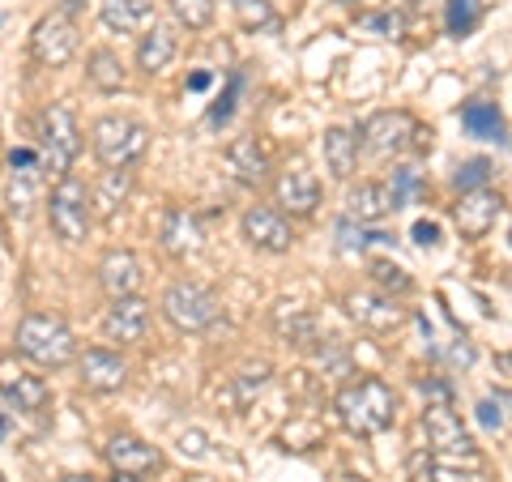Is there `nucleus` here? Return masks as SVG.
Instances as JSON below:
<instances>
[{
	"instance_id": "nucleus-1",
	"label": "nucleus",
	"mask_w": 512,
	"mask_h": 482,
	"mask_svg": "<svg viewBox=\"0 0 512 482\" xmlns=\"http://www.w3.org/2000/svg\"><path fill=\"white\" fill-rule=\"evenodd\" d=\"M333 406H338L342 427L355 431V436H380V431H389L397 419V397H393L389 384L376 380V376L346 384Z\"/></svg>"
},
{
	"instance_id": "nucleus-2",
	"label": "nucleus",
	"mask_w": 512,
	"mask_h": 482,
	"mask_svg": "<svg viewBox=\"0 0 512 482\" xmlns=\"http://www.w3.org/2000/svg\"><path fill=\"white\" fill-rule=\"evenodd\" d=\"M13 346H18V355L39 363V367H69L77 359V337L73 329L64 325L60 316H47V312H30L22 316L18 333H13Z\"/></svg>"
},
{
	"instance_id": "nucleus-3",
	"label": "nucleus",
	"mask_w": 512,
	"mask_h": 482,
	"mask_svg": "<svg viewBox=\"0 0 512 482\" xmlns=\"http://www.w3.org/2000/svg\"><path fill=\"white\" fill-rule=\"evenodd\" d=\"M90 141H94V154H99L103 167H133L150 150V128L141 120H128V116H103L94 124Z\"/></svg>"
},
{
	"instance_id": "nucleus-4",
	"label": "nucleus",
	"mask_w": 512,
	"mask_h": 482,
	"mask_svg": "<svg viewBox=\"0 0 512 482\" xmlns=\"http://www.w3.org/2000/svg\"><path fill=\"white\" fill-rule=\"evenodd\" d=\"M47 218H52V231L64 239V244H82L90 235L94 201L77 175H60V184L52 188V201H47Z\"/></svg>"
},
{
	"instance_id": "nucleus-5",
	"label": "nucleus",
	"mask_w": 512,
	"mask_h": 482,
	"mask_svg": "<svg viewBox=\"0 0 512 482\" xmlns=\"http://www.w3.org/2000/svg\"><path fill=\"white\" fill-rule=\"evenodd\" d=\"M39 146H43V171L69 175L77 154H82V133H77V120L64 103H52L39 116Z\"/></svg>"
},
{
	"instance_id": "nucleus-6",
	"label": "nucleus",
	"mask_w": 512,
	"mask_h": 482,
	"mask_svg": "<svg viewBox=\"0 0 512 482\" xmlns=\"http://www.w3.org/2000/svg\"><path fill=\"white\" fill-rule=\"evenodd\" d=\"M363 146L372 154H380V158H397V154L423 150L427 133L419 128V120H414L410 111H376V116L363 124Z\"/></svg>"
},
{
	"instance_id": "nucleus-7",
	"label": "nucleus",
	"mask_w": 512,
	"mask_h": 482,
	"mask_svg": "<svg viewBox=\"0 0 512 482\" xmlns=\"http://www.w3.org/2000/svg\"><path fill=\"white\" fill-rule=\"evenodd\" d=\"M163 316L180 333H205L218 320V299L197 282H175L163 295Z\"/></svg>"
},
{
	"instance_id": "nucleus-8",
	"label": "nucleus",
	"mask_w": 512,
	"mask_h": 482,
	"mask_svg": "<svg viewBox=\"0 0 512 482\" xmlns=\"http://www.w3.org/2000/svg\"><path fill=\"white\" fill-rule=\"evenodd\" d=\"M423 436H427L436 457H448V461L470 457L474 461V440L453 414V401H431V406L423 410Z\"/></svg>"
},
{
	"instance_id": "nucleus-9",
	"label": "nucleus",
	"mask_w": 512,
	"mask_h": 482,
	"mask_svg": "<svg viewBox=\"0 0 512 482\" xmlns=\"http://www.w3.org/2000/svg\"><path fill=\"white\" fill-rule=\"evenodd\" d=\"M77 52V26L73 18H64V13H47V18L35 22L30 30V56L47 69H64V64L73 60Z\"/></svg>"
},
{
	"instance_id": "nucleus-10",
	"label": "nucleus",
	"mask_w": 512,
	"mask_h": 482,
	"mask_svg": "<svg viewBox=\"0 0 512 482\" xmlns=\"http://www.w3.org/2000/svg\"><path fill=\"white\" fill-rule=\"evenodd\" d=\"M504 214V197L495 188H470V192H461V201H457V231L466 235V239H483L495 222H500Z\"/></svg>"
},
{
	"instance_id": "nucleus-11",
	"label": "nucleus",
	"mask_w": 512,
	"mask_h": 482,
	"mask_svg": "<svg viewBox=\"0 0 512 482\" xmlns=\"http://www.w3.org/2000/svg\"><path fill=\"white\" fill-rule=\"evenodd\" d=\"M150 329V303L137 299V295H124V299H111V308L103 316V333L107 342H120V346H133L141 342Z\"/></svg>"
},
{
	"instance_id": "nucleus-12",
	"label": "nucleus",
	"mask_w": 512,
	"mask_h": 482,
	"mask_svg": "<svg viewBox=\"0 0 512 482\" xmlns=\"http://www.w3.org/2000/svg\"><path fill=\"white\" fill-rule=\"evenodd\" d=\"M107 461H111V470L124 474V478H146V474H154L158 465H163V453H158L154 444H146L141 436L120 431V436L107 440Z\"/></svg>"
},
{
	"instance_id": "nucleus-13",
	"label": "nucleus",
	"mask_w": 512,
	"mask_h": 482,
	"mask_svg": "<svg viewBox=\"0 0 512 482\" xmlns=\"http://www.w3.org/2000/svg\"><path fill=\"white\" fill-rule=\"evenodd\" d=\"M244 239L252 248H261V252H286L295 244V231L278 210H269V205H252V210L244 214Z\"/></svg>"
},
{
	"instance_id": "nucleus-14",
	"label": "nucleus",
	"mask_w": 512,
	"mask_h": 482,
	"mask_svg": "<svg viewBox=\"0 0 512 482\" xmlns=\"http://www.w3.org/2000/svg\"><path fill=\"white\" fill-rule=\"evenodd\" d=\"M278 205L286 214H295V218H308L316 214V205H320V184H316V175L295 163L291 171H282L278 175Z\"/></svg>"
},
{
	"instance_id": "nucleus-15",
	"label": "nucleus",
	"mask_w": 512,
	"mask_h": 482,
	"mask_svg": "<svg viewBox=\"0 0 512 482\" xmlns=\"http://www.w3.org/2000/svg\"><path fill=\"white\" fill-rule=\"evenodd\" d=\"M141 282H146V273H141V261L128 248L120 252H107L103 265H99V286L111 295V299H124V295H137Z\"/></svg>"
},
{
	"instance_id": "nucleus-16",
	"label": "nucleus",
	"mask_w": 512,
	"mask_h": 482,
	"mask_svg": "<svg viewBox=\"0 0 512 482\" xmlns=\"http://www.w3.org/2000/svg\"><path fill=\"white\" fill-rule=\"evenodd\" d=\"M227 171L235 175L244 188H261L269 180V154L256 137H239L227 146Z\"/></svg>"
},
{
	"instance_id": "nucleus-17",
	"label": "nucleus",
	"mask_w": 512,
	"mask_h": 482,
	"mask_svg": "<svg viewBox=\"0 0 512 482\" xmlns=\"http://www.w3.org/2000/svg\"><path fill=\"white\" fill-rule=\"evenodd\" d=\"M128 380V367L120 355H111V350H86L82 355V384L90 393H120Z\"/></svg>"
},
{
	"instance_id": "nucleus-18",
	"label": "nucleus",
	"mask_w": 512,
	"mask_h": 482,
	"mask_svg": "<svg viewBox=\"0 0 512 482\" xmlns=\"http://www.w3.org/2000/svg\"><path fill=\"white\" fill-rule=\"evenodd\" d=\"M346 308L367 333H393L406 320V312L393 303V295H350Z\"/></svg>"
},
{
	"instance_id": "nucleus-19",
	"label": "nucleus",
	"mask_w": 512,
	"mask_h": 482,
	"mask_svg": "<svg viewBox=\"0 0 512 482\" xmlns=\"http://www.w3.org/2000/svg\"><path fill=\"white\" fill-rule=\"evenodd\" d=\"M0 393H5V410H18V414H43L47 401H52V389L39 376H26V372H9L0 380Z\"/></svg>"
},
{
	"instance_id": "nucleus-20",
	"label": "nucleus",
	"mask_w": 512,
	"mask_h": 482,
	"mask_svg": "<svg viewBox=\"0 0 512 482\" xmlns=\"http://www.w3.org/2000/svg\"><path fill=\"white\" fill-rule=\"evenodd\" d=\"M393 188L389 184H359L355 192L346 197V214L355 222H380L384 214H393Z\"/></svg>"
},
{
	"instance_id": "nucleus-21",
	"label": "nucleus",
	"mask_w": 512,
	"mask_h": 482,
	"mask_svg": "<svg viewBox=\"0 0 512 482\" xmlns=\"http://www.w3.org/2000/svg\"><path fill=\"white\" fill-rule=\"evenodd\" d=\"M163 248L171 256H192L201 248V222L188 210H167L163 218Z\"/></svg>"
},
{
	"instance_id": "nucleus-22",
	"label": "nucleus",
	"mask_w": 512,
	"mask_h": 482,
	"mask_svg": "<svg viewBox=\"0 0 512 482\" xmlns=\"http://www.w3.org/2000/svg\"><path fill=\"white\" fill-rule=\"evenodd\" d=\"M359 163V137L350 128H329L325 133V167L333 180H350V171Z\"/></svg>"
},
{
	"instance_id": "nucleus-23",
	"label": "nucleus",
	"mask_w": 512,
	"mask_h": 482,
	"mask_svg": "<svg viewBox=\"0 0 512 482\" xmlns=\"http://www.w3.org/2000/svg\"><path fill=\"white\" fill-rule=\"evenodd\" d=\"M175 60V35L167 26H150L146 35H141V47H137V64H141V73H163L167 64Z\"/></svg>"
},
{
	"instance_id": "nucleus-24",
	"label": "nucleus",
	"mask_w": 512,
	"mask_h": 482,
	"mask_svg": "<svg viewBox=\"0 0 512 482\" xmlns=\"http://www.w3.org/2000/svg\"><path fill=\"white\" fill-rule=\"evenodd\" d=\"M99 13H103V26L116 30V35H137V30L150 22L146 0H103Z\"/></svg>"
},
{
	"instance_id": "nucleus-25",
	"label": "nucleus",
	"mask_w": 512,
	"mask_h": 482,
	"mask_svg": "<svg viewBox=\"0 0 512 482\" xmlns=\"http://www.w3.org/2000/svg\"><path fill=\"white\" fill-rule=\"evenodd\" d=\"M128 192H133V171L128 167H107V175L99 180V188H94V205H99L103 218H116V210L128 201Z\"/></svg>"
},
{
	"instance_id": "nucleus-26",
	"label": "nucleus",
	"mask_w": 512,
	"mask_h": 482,
	"mask_svg": "<svg viewBox=\"0 0 512 482\" xmlns=\"http://www.w3.org/2000/svg\"><path fill=\"white\" fill-rule=\"evenodd\" d=\"M461 124H466L470 137H483V141H508L504 137V116L495 103H466L461 111Z\"/></svg>"
},
{
	"instance_id": "nucleus-27",
	"label": "nucleus",
	"mask_w": 512,
	"mask_h": 482,
	"mask_svg": "<svg viewBox=\"0 0 512 482\" xmlns=\"http://www.w3.org/2000/svg\"><path fill=\"white\" fill-rule=\"evenodd\" d=\"M90 86H99V90H124V64L116 52H94L90 56Z\"/></svg>"
},
{
	"instance_id": "nucleus-28",
	"label": "nucleus",
	"mask_w": 512,
	"mask_h": 482,
	"mask_svg": "<svg viewBox=\"0 0 512 482\" xmlns=\"http://www.w3.org/2000/svg\"><path fill=\"white\" fill-rule=\"evenodd\" d=\"M414 482H474V474H466L448 457H431V461L419 457L414 461Z\"/></svg>"
},
{
	"instance_id": "nucleus-29",
	"label": "nucleus",
	"mask_w": 512,
	"mask_h": 482,
	"mask_svg": "<svg viewBox=\"0 0 512 482\" xmlns=\"http://www.w3.org/2000/svg\"><path fill=\"white\" fill-rule=\"evenodd\" d=\"M35 192H39V171L35 175H13L9 171V197H5L9 214L13 218H26L30 205H35Z\"/></svg>"
},
{
	"instance_id": "nucleus-30",
	"label": "nucleus",
	"mask_w": 512,
	"mask_h": 482,
	"mask_svg": "<svg viewBox=\"0 0 512 482\" xmlns=\"http://www.w3.org/2000/svg\"><path fill=\"white\" fill-rule=\"evenodd\" d=\"M235 5V18L244 30H278V18L269 9V0H231Z\"/></svg>"
},
{
	"instance_id": "nucleus-31",
	"label": "nucleus",
	"mask_w": 512,
	"mask_h": 482,
	"mask_svg": "<svg viewBox=\"0 0 512 482\" xmlns=\"http://www.w3.org/2000/svg\"><path fill=\"white\" fill-rule=\"evenodd\" d=\"M171 13H175V22L180 26L205 30L214 22V0H171Z\"/></svg>"
},
{
	"instance_id": "nucleus-32",
	"label": "nucleus",
	"mask_w": 512,
	"mask_h": 482,
	"mask_svg": "<svg viewBox=\"0 0 512 482\" xmlns=\"http://www.w3.org/2000/svg\"><path fill=\"white\" fill-rule=\"evenodd\" d=\"M478 18H483V0H448V30L457 39H466L478 26Z\"/></svg>"
},
{
	"instance_id": "nucleus-33",
	"label": "nucleus",
	"mask_w": 512,
	"mask_h": 482,
	"mask_svg": "<svg viewBox=\"0 0 512 482\" xmlns=\"http://www.w3.org/2000/svg\"><path fill=\"white\" fill-rule=\"evenodd\" d=\"M372 282L384 286V291H393V295H406L410 291V273L402 265H393V261H372Z\"/></svg>"
},
{
	"instance_id": "nucleus-34",
	"label": "nucleus",
	"mask_w": 512,
	"mask_h": 482,
	"mask_svg": "<svg viewBox=\"0 0 512 482\" xmlns=\"http://www.w3.org/2000/svg\"><path fill=\"white\" fill-rule=\"evenodd\" d=\"M265 380H269V363H256V367H248V372H239L235 376V406H248L252 401V393H261L265 389Z\"/></svg>"
},
{
	"instance_id": "nucleus-35",
	"label": "nucleus",
	"mask_w": 512,
	"mask_h": 482,
	"mask_svg": "<svg viewBox=\"0 0 512 482\" xmlns=\"http://www.w3.org/2000/svg\"><path fill=\"white\" fill-rule=\"evenodd\" d=\"M487 180H491V163H487V158H470V163H461L457 175H453V184H457L461 192L487 188Z\"/></svg>"
},
{
	"instance_id": "nucleus-36",
	"label": "nucleus",
	"mask_w": 512,
	"mask_h": 482,
	"mask_svg": "<svg viewBox=\"0 0 512 482\" xmlns=\"http://www.w3.org/2000/svg\"><path fill=\"white\" fill-rule=\"evenodd\" d=\"M363 30H372V35H380V39H402L406 18L402 13H376V18H363Z\"/></svg>"
},
{
	"instance_id": "nucleus-37",
	"label": "nucleus",
	"mask_w": 512,
	"mask_h": 482,
	"mask_svg": "<svg viewBox=\"0 0 512 482\" xmlns=\"http://www.w3.org/2000/svg\"><path fill=\"white\" fill-rule=\"evenodd\" d=\"M393 205H406L410 197H419L423 192V180H419V171H410V167H402V171H393Z\"/></svg>"
},
{
	"instance_id": "nucleus-38",
	"label": "nucleus",
	"mask_w": 512,
	"mask_h": 482,
	"mask_svg": "<svg viewBox=\"0 0 512 482\" xmlns=\"http://www.w3.org/2000/svg\"><path fill=\"white\" fill-rule=\"evenodd\" d=\"M239 86H244V77L239 73H231V82H227V94L214 103V111H210V124H222V120H231V111H235V99H239Z\"/></svg>"
},
{
	"instance_id": "nucleus-39",
	"label": "nucleus",
	"mask_w": 512,
	"mask_h": 482,
	"mask_svg": "<svg viewBox=\"0 0 512 482\" xmlns=\"http://www.w3.org/2000/svg\"><path fill=\"white\" fill-rule=\"evenodd\" d=\"M338 239H342V248H346V252H363L367 244H384L389 235H367V231H355L350 222H342V227H338Z\"/></svg>"
},
{
	"instance_id": "nucleus-40",
	"label": "nucleus",
	"mask_w": 512,
	"mask_h": 482,
	"mask_svg": "<svg viewBox=\"0 0 512 482\" xmlns=\"http://www.w3.org/2000/svg\"><path fill=\"white\" fill-rule=\"evenodd\" d=\"M43 163H39V158H35V150H26V146H13L9 150V171L13 175H35Z\"/></svg>"
},
{
	"instance_id": "nucleus-41",
	"label": "nucleus",
	"mask_w": 512,
	"mask_h": 482,
	"mask_svg": "<svg viewBox=\"0 0 512 482\" xmlns=\"http://www.w3.org/2000/svg\"><path fill=\"white\" fill-rule=\"evenodd\" d=\"M414 244H419V248H436L440 244V227H436V222H414Z\"/></svg>"
},
{
	"instance_id": "nucleus-42",
	"label": "nucleus",
	"mask_w": 512,
	"mask_h": 482,
	"mask_svg": "<svg viewBox=\"0 0 512 482\" xmlns=\"http://www.w3.org/2000/svg\"><path fill=\"white\" fill-rule=\"evenodd\" d=\"M478 419H483V427H491V431H500L504 427V414H500V406L487 397V401H478Z\"/></svg>"
},
{
	"instance_id": "nucleus-43",
	"label": "nucleus",
	"mask_w": 512,
	"mask_h": 482,
	"mask_svg": "<svg viewBox=\"0 0 512 482\" xmlns=\"http://www.w3.org/2000/svg\"><path fill=\"white\" fill-rule=\"evenodd\" d=\"M448 363H453V367H470L474 363V350L466 342H457L453 350H448Z\"/></svg>"
},
{
	"instance_id": "nucleus-44",
	"label": "nucleus",
	"mask_w": 512,
	"mask_h": 482,
	"mask_svg": "<svg viewBox=\"0 0 512 482\" xmlns=\"http://www.w3.org/2000/svg\"><path fill=\"white\" fill-rule=\"evenodd\" d=\"M56 9L64 13V18H77V13L86 9V0H56Z\"/></svg>"
},
{
	"instance_id": "nucleus-45",
	"label": "nucleus",
	"mask_w": 512,
	"mask_h": 482,
	"mask_svg": "<svg viewBox=\"0 0 512 482\" xmlns=\"http://www.w3.org/2000/svg\"><path fill=\"white\" fill-rule=\"evenodd\" d=\"M13 436V414L9 410H0V444H5Z\"/></svg>"
},
{
	"instance_id": "nucleus-46",
	"label": "nucleus",
	"mask_w": 512,
	"mask_h": 482,
	"mask_svg": "<svg viewBox=\"0 0 512 482\" xmlns=\"http://www.w3.org/2000/svg\"><path fill=\"white\" fill-rule=\"evenodd\" d=\"M205 86H210V73H197V77L188 82V90H205Z\"/></svg>"
},
{
	"instance_id": "nucleus-47",
	"label": "nucleus",
	"mask_w": 512,
	"mask_h": 482,
	"mask_svg": "<svg viewBox=\"0 0 512 482\" xmlns=\"http://www.w3.org/2000/svg\"><path fill=\"white\" fill-rule=\"evenodd\" d=\"M60 482H94L90 474H69V478H60Z\"/></svg>"
},
{
	"instance_id": "nucleus-48",
	"label": "nucleus",
	"mask_w": 512,
	"mask_h": 482,
	"mask_svg": "<svg viewBox=\"0 0 512 482\" xmlns=\"http://www.w3.org/2000/svg\"><path fill=\"white\" fill-rule=\"evenodd\" d=\"M116 482H141V478H124V474H120V478H116Z\"/></svg>"
},
{
	"instance_id": "nucleus-49",
	"label": "nucleus",
	"mask_w": 512,
	"mask_h": 482,
	"mask_svg": "<svg viewBox=\"0 0 512 482\" xmlns=\"http://www.w3.org/2000/svg\"><path fill=\"white\" fill-rule=\"evenodd\" d=\"M0 482H9V478H5V474H0Z\"/></svg>"
},
{
	"instance_id": "nucleus-50",
	"label": "nucleus",
	"mask_w": 512,
	"mask_h": 482,
	"mask_svg": "<svg viewBox=\"0 0 512 482\" xmlns=\"http://www.w3.org/2000/svg\"><path fill=\"white\" fill-rule=\"evenodd\" d=\"M508 244H512V231H508Z\"/></svg>"
}]
</instances>
